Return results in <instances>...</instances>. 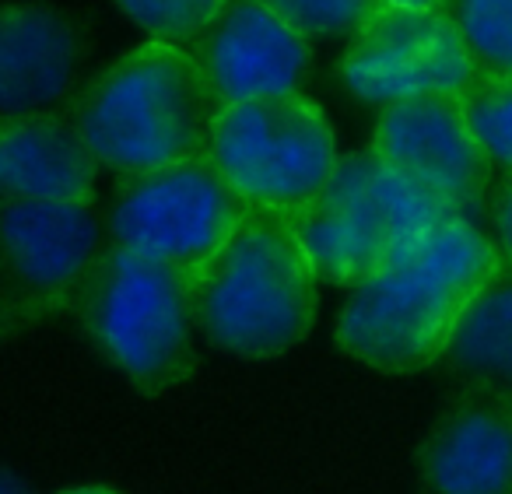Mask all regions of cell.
Masks as SVG:
<instances>
[{
  "mask_svg": "<svg viewBox=\"0 0 512 494\" xmlns=\"http://www.w3.org/2000/svg\"><path fill=\"white\" fill-rule=\"evenodd\" d=\"M207 162L246 207L292 218L327 186L341 148L327 113L292 92L221 106Z\"/></svg>",
  "mask_w": 512,
  "mask_h": 494,
  "instance_id": "obj_6",
  "label": "cell"
},
{
  "mask_svg": "<svg viewBox=\"0 0 512 494\" xmlns=\"http://www.w3.org/2000/svg\"><path fill=\"white\" fill-rule=\"evenodd\" d=\"M446 15L477 78H512V0H449Z\"/></svg>",
  "mask_w": 512,
  "mask_h": 494,
  "instance_id": "obj_16",
  "label": "cell"
},
{
  "mask_svg": "<svg viewBox=\"0 0 512 494\" xmlns=\"http://www.w3.org/2000/svg\"><path fill=\"white\" fill-rule=\"evenodd\" d=\"M264 4L309 39L351 36L376 8V0H264Z\"/></svg>",
  "mask_w": 512,
  "mask_h": 494,
  "instance_id": "obj_19",
  "label": "cell"
},
{
  "mask_svg": "<svg viewBox=\"0 0 512 494\" xmlns=\"http://www.w3.org/2000/svg\"><path fill=\"white\" fill-rule=\"evenodd\" d=\"M421 473L435 494H512V393L463 389L428 431Z\"/></svg>",
  "mask_w": 512,
  "mask_h": 494,
  "instance_id": "obj_12",
  "label": "cell"
},
{
  "mask_svg": "<svg viewBox=\"0 0 512 494\" xmlns=\"http://www.w3.org/2000/svg\"><path fill=\"white\" fill-rule=\"evenodd\" d=\"M449 218L453 214L386 169L376 151L358 148L341 155L327 186L288 221L320 281L355 288Z\"/></svg>",
  "mask_w": 512,
  "mask_h": 494,
  "instance_id": "obj_5",
  "label": "cell"
},
{
  "mask_svg": "<svg viewBox=\"0 0 512 494\" xmlns=\"http://www.w3.org/2000/svg\"><path fill=\"white\" fill-rule=\"evenodd\" d=\"M193 57L221 106H235L299 92L313 64V39L264 0H232L225 15L193 43Z\"/></svg>",
  "mask_w": 512,
  "mask_h": 494,
  "instance_id": "obj_11",
  "label": "cell"
},
{
  "mask_svg": "<svg viewBox=\"0 0 512 494\" xmlns=\"http://www.w3.org/2000/svg\"><path fill=\"white\" fill-rule=\"evenodd\" d=\"M99 165L67 113L0 116V207L95 197Z\"/></svg>",
  "mask_w": 512,
  "mask_h": 494,
  "instance_id": "obj_14",
  "label": "cell"
},
{
  "mask_svg": "<svg viewBox=\"0 0 512 494\" xmlns=\"http://www.w3.org/2000/svg\"><path fill=\"white\" fill-rule=\"evenodd\" d=\"M232 0H116V8L148 36V43L193 50Z\"/></svg>",
  "mask_w": 512,
  "mask_h": 494,
  "instance_id": "obj_17",
  "label": "cell"
},
{
  "mask_svg": "<svg viewBox=\"0 0 512 494\" xmlns=\"http://www.w3.org/2000/svg\"><path fill=\"white\" fill-rule=\"evenodd\" d=\"M71 312L102 354L144 393L179 386L197 365L193 277L109 246Z\"/></svg>",
  "mask_w": 512,
  "mask_h": 494,
  "instance_id": "obj_4",
  "label": "cell"
},
{
  "mask_svg": "<svg viewBox=\"0 0 512 494\" xmlns=\"http://www.w3.org/2000/svg\"><path fill=\"white\" fill-rule=\"evenodd\" d=\"M376 8H407V11H446L449 0H376Z\"/></svg>",
  "mask_w": 512,
  "mask_h": 494,
  "instance_id": "obj_22",
  "label": "cell"
},
{
  "mask_svg": "<svg viewBox=\"0 0 512 494\" xmlns=\"http://www.w3.org/2000/svg\"><path fill=\"white\" fill-rule=\"evenodd\" d=\"M249 207L207 158L123 176L106 211L109 242L193 277L228 242Z\"/></svg>",
  "mask_w": 512,
  "mask_h": 494,
  "instance_id": "obj_7",
  "label": "cell"
},
{
  "mask_svg": "<svg viewBox=\"0 0 512 494\" xmlns=\"http://www.w3.org/2000/svg\"><path fill=\"white\" fill-rule=\"evenodd\" d=\"M491 246L502 263V270L512 277V176L498 186L495 200H491Z\"/></svg>",
  "mask_w": 512,
  "mask_h": 494,
  "instance_id": "obj_20",
  "label": "cell"
},
{
  "mask_svg": "<svg viewBox=\"0 0 512 494\" xmlns=\"http://www.w3.org/2000/svg\"><path fill=\"white\" fill-rule=\"evenodd\" d=\"M0 494H39V491L25 484L22 477H15L11 470H4V466H0Z\"/></svg>",
  "mask_w": 512,
  "mask_h": 494,
  "instance_id": "obj_23",
  "label": "cell"
},
{
  "mask_svg": "<svg viewBox=\"0 0 512 494\" xmlns=\"http://www.w3.org/2000/svg\"><path fill=\"white\" fill-rule=\"evenodd\" d=\"M81 29L50 4L0 8V116L50 113L81 74Z\"/></svg>",
  "mask_w": 512,
  "mask_h": 494,
  "instance_id": "obj_13",
  "label": "cell"
},
{
  "mask_svg": "<svg viewBox=\"0 0 512 494\" xmlns=\"http://www.w3.org/2000/svg\"><path fill=\"white\" fill-rule=\"evenodd\" d=\"M369 148L386 169L453 218L474 221L488 200L495 169L477 148L456 95H428L379 109Z\"/></svg>",
  "mask_w": 512,
  "mask_h": 494,
  "instance_id": "obj_10",
  "label": "cell"
},
{
  "mask_svg": "<svg viewBox=\"0 0 512 494\" xmlns=\"http://www.w3.org/2000/svg\"><path fill=\"white\" fill-rule=\"evenodd\" d=\"M57 494H120V491H113V487H67V491Z\"/></svg>",
  "mask_w": 512,
  "mask_h": 494,
  "instance_id": "obj_24",
  "label": "cell"
},
{
  "mask_svg": "<svg viewBox=\"0 0 512 494\" xmlns=\"http://www.w3.org/2000/svg\"><path fill=\"white\" fill-rule=\"evenodd\" d=\"M442 358L470 386L512 393V277L505 270L467 305Z\"/></svg>",
  "mask_w": 512,
  "mask_h": 494,
  "instance_id": "obj_15",
  "label": "cell"
},
{
  "mask_svg": "<svg viewBox=\"0 0 512 494\" xmlns=\"http://www.w3.org/2000/svg\"><path fill=\"white\" fill-rule=\"evenodd\" d=\"M474 78L446 11L372 8L341 57L348 92L379 109L428 95L460 99Z\"/></svg>",
  "mask_w": 512,
  "mask_h": 494,
  "instance_id": "obj_9",
  "label": "cell"
},
{
  "mask_svg": "<svg viewBox=\"0 0 512 494\" xmlns=\"http://www.w3.org/2000/svg\"><path fill=\"white\" fill-rule=\"evenodd\" d=\"M109 246L95 197L0 207V291L29 323L50 312H71L85 277Z\"/></svg>",
  "mask_w": 512,
  "mask_h": 494,
  "instance_id": "obj_8",
  "label": "cell"
},
{
  "mask_svg": "<svg viewBox=\"0 0 512 494\" xmlns=\"http://www.w3.org/2000/svg\"><path fill=\"white\" fill-rule=\"evenodd\" d=\"M498 270L495 246L474 221H442L351 288L337 344L379 372H421L442 361L460 316Z\"/></svg>",
  "mask_w": 512,
  "mask_h": 494,
  "instance_id": "obj_1",
  "label": "cell"
},
{
  "mask_svg": "<svg viewBox=\"0 0 512 494\" xmlns=\"http://www.w3.org/2000/svg\"><path fill=\"white\" fill-rule=\"evenodd\" d=\"M22 326H29V319L18 312V305L11 302L4 291H0V340H8V337H15Z\"/></svg>",
  "mask_w": 512,
  "mask_h": 494,
  "instance_id": "obj_21",
  "label": "cell"
},
{
  "mask_svg": "<svg viewBox=\"0 0 512 494\" xmlns=\"http://www.w3.org/2000/svg\"><path fill=\"white\" fill-rule=\"evenodd\" d=\"M460 102L470 134L488 165L512 176V78H474Z\"/></svg>",
  "mask_w": 512,
  "mask_h": 494,
  "instance_id": "obj_18",
  "label": "cell"
},
{
  "mask_svg": "<svg viewBox=\"0 0 512 494\" xmlns=\"http://www.w3.org/2000/svg\"><path fill=\"white\" fill-rule=\"evenodd\" d=\"M197 326L218 351L281 358L316 326L320 274L285 214L249 207L193 281Z\"/></svg>",
  "mask_w": 512,
  "mask_h": 494,
  "instance_id": "obj_3",
  "label": "cell"
},
{
  "mask_svg": "<svg viewBox=\"0 0 512 494\" xmlns=\"http://www.w3.org/2000/svg\"><path fill=\"white\" fill-rule=\"evenodd\" d=\"M218 113L193 50L148 39L95 74L67 109L95 165L120 179L207 158Z\"/></svg>",
  "mask_w": 512,
  "mask_h": 494,
  "instance_id": "obj_2",
  "label": "cell"
}]
</instances>
